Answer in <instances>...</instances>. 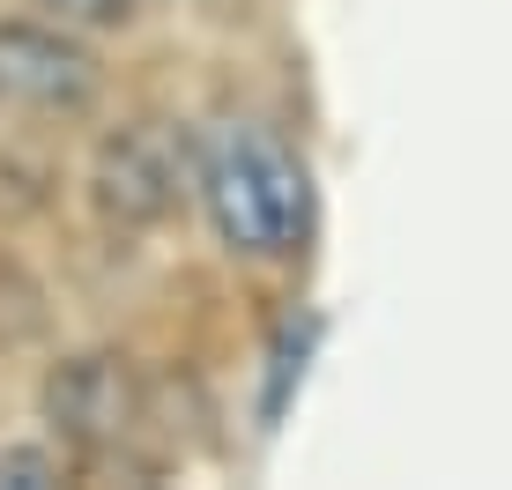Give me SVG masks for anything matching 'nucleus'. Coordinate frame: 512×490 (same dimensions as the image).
Here are the masks:
<instances>
[{
    "instance_id": "obj_4",
    "label": "nucleus",
    "mask_w": 512,
    "mask_h": 490,
    "mask_svg": "<svg viewBox=\"0 0 512 490\" xmlns=\"http://www.w3.org/2000/svg\"><path fill=\"white\" fill-rule=\"evenodd\" d=\"M171 201H179V156L156 127H127L104 149V208L127 223H156Z\"/></svg>"
},
{
    "instance_id": "obj_5",
    "label": "nucleus",
    "mask_w": 512,
    "mask_h": 490,
    "mask_svg": "<svg viewBox=\"0 0 512 490\" xmlns=\"http://www.w3.org/2000/svg\"><path fill=\"white\" fill-rule=\"evenodd\" d=\"M67 468L52 453H0V483H60Z\"/></svg>"
},
{
    "instance_id": "obj_1",
    "label": "nucleus",
    "mask_w": 512,
    "mask_h": 490,
    "mask_svg": "<svg viewBox=\"0 0 512 490\" xmlns=\"http://www.w3.org/2000/svg\"><path fill=\"white\" fill-rule=\"evenodd\" d=\"M193 179H201L208 223L216 238L245 260H282L297 253L312 223V179L297 149L260 119H216L193 149Z\"/></svg>"
},
{
    "instance_id": "obj_2",
    "label": "nucleus",
    "mask_w": 512,
    "mask_h": 490,
    "mask_svg": "<svg viewBox=\"0 0 512 490\" xmlns=\"http://www.w3.org/2000/svg\"><path fill=\"white\" fill-rule=\"evenodd\" d=\"M45 409L75 446L119 453L141 424H149V387H141V372L127 357H75V364L52 372Z\"/></svg>"
},
{
    "instance_id": "obj_6",
    "label": "nucleus",
    "mask_w": 512,
    "mask_h": 490,
    "mask_svg": "<svg viewBox=\"0 0 512 490\" xmlns=\"http://www.w3.org/2000/svg\"><path fill=\"white\" fill-rule=\"evenodd\" d=\"M38 8H52L60 23H119L127 0H38Z\"/></svg>"
},
{
    "instance_id": "obj_3",
    "label": "nucleus",
    "mask_w": 512,
    "mask_h": 490,
    "mask_svg": "<svg viewBox=\"0 0 512 490\" xmlns=\"http://www.w3.org/2000/svg\"><path fill=\"white\" fill-rule=\"evenodd\" d=\"M0 97L30 104V112H82L97 97V60L67 45L60 30L0 23Z\"/></svg>"
}]
</instances>
